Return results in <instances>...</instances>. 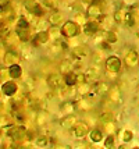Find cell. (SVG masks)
<instances>
[{"mask_svg":"<svg viewBox=\"0 0 139 149\" xmlns=\"http://www.w3.org/2000/svg\"><path fill=\"white\" fill-rule=\"evenodd\" d=\"M47 143H49V139H47L46 136H39V138L36 139V145H38V146H42V148H43V146H46Z\"/></svg>","mask_w":139,"mask_h":149,"instance_id":"32","label":"cell"},{"mask_svg":"<svg viewBox=\"0 0 139 149\" xmlns=\"http://www.w3.org/2000/svg\"><path fill=\"white\" fill-rule=\"evenodd\" d=\"M107 96H109V99L111 102H117L120 99V88L117 85H113L111 88L109 89V92H107Z\"/></svg>","mask_w":139,"mask_h":149,"instance_id":"16","label":"cell"},{"mask_svg":"<svg viewBox=\"0 0 139 149\" xmlns=\"http://www.w3.org/2000/svg\"><path fill=\"white\" fill-rule=\"evenodd\" d=\"M1 28H3V21L0 19V31H1Z\"/></svg>","mask_w":139,"mask_h":149,"instance_id":"39","label":"cell"},{"mask_svg":"<svg viewBox=\"0 0 139 149\" xmlns=\"http://www.w3.org/2000/svg\"><path fill=\"white\" fill-rule=\"evenodd\" d=\"M61 18H63V15L60 13H54L53 15H50V18H49V22L52 24V25L57 26L59 24H61Z\"/></svg>","mask_w":139,"mask_h":149,"instance_id":"22","label":"cell"},{"mask_svg":"<svg viewBox=\"0 0 139 149\" xmlns=\"http://www.w3.org/2000/svg\"><path fill=\"white\" fill-rule=\"evenodd\" d=\"M104 146L107 149H113L114 148V136L113 135H109L106 138V142H104Z\"/></svg>","mask_w":139,"mask_h":149,"instance_id":"30","label":"cell"},{"mask_svg":"<svg viewBox=\"0 0 139 149\" xmlns=\"http://www.w3.org/2000/svg\"><path fill=\"white\" fill-rule=\"evenodd\" d=\"M88 15H91V17H100L102 15V6H100V3H92L89 8H88V11H86Z\"/></svg>","mask_w":139,"mask_h":149,"instance_id":"11","label":"cell"},{"mask_svg":"<svg viewBox=\"0 0 139 149\" xmlns=\"http://www.w3.org/2000/svg\"><path fill=\"white\" fill-rule=\"evenodd\" d=\"M8 74H10V77L11 78H20L21 74H22V68H21L20 65H13V67H10V70H8Z\"/></svg>","mask_w":139,"mask_h":149,"instance_id":"17","label":"cell"},{"mask_svg":"<svg viewBox=\"0 0 139 149\" xmlns=\"http://www.w3.org/2000/svg\"><path fill=\"white\" fill-rule=\"evenodd\" d=\"M53 149H64V148H63V146H59V145H56Z\"/></svg>","mask_w":139,"mask_h":149,"instance_id":"38","label":"cell"},{"mask_svg":"<svg viewBox=\"0 0 139 149\" xmlns=\"http://www.w3.org/2000/svg\"><path fill=\"white\" fill-rule=\"evenodd\" d=\"M60 124H61V127H64V128H73L74 125L77 124V118H75V116H66L64 118H61V121H60Z\"/></svg>","mask_w":139,"mask_h":149,"instance_id":"12","label":"cell"},{"mask_svg":"<svg viewBox=\"0 0 139 149\" xmlns=\"http://www.w3.org/2000/svg\"><path fill=\"white\" fill-rule=\"evenodd\" d=\"M18 54L15 52H13V50H8V52H6V54H4V57H3V63L6 65H10V67H13V65H17V63H18Z\"/></svg>","mask_w":139,"mask_h":149,"instance_id":"5","label":"cell"},{"mask_svg":"<svg viewBox=\"0 0 139 149\" xmlns=\"http://www.w3.org/2000/svg\"><path fill=\"white\" fill-rule=\"evenodd\" d=\"M106 68L110 72H118L121 68V60L117 56H110L106 60Z\"/></svg>","mask_w":139,"mask_h":149,"instance_id":"3","label":"cell"},{"mask_svg":"<svg viewBox=\"0 0 139 149\" xmlns=\"http://www.w3.org/2000/svg\"><path fill=\"white\" fill-rule=\"evenodd\" d=\"M125 63L128 67H136L139 64V54L135 50L128 52L125 56Z\"/></svg>","mask_w":139,"mask_h":149,"instance_id":"7","label":"cell"},{"mask_svg":"<svg viewBox=\"0 0 139 149\" xmlns=\"http://www.w3.org/2000/svg\"><path fill=\"white\" fill-rule=\"evenodd\" d=\"M66 47L67 46L64 45L61 40H56L54 45L52 46V52L53 53H60V52H63V50H66Z\"/></svg>","mask_w":139,"mask_h":149,"instance_id":"21","label":"cell"},{"mask_svg":"<svg viewBox=\"0 0 139 149\" xmlns=\"http://www.w3.org/2000/svg\"><path fill=\"white\" fill-rule=\"evenodd\" d=\"M1 91L7 96H13L14 93L17 92V84L11 82V81H7V82H4V84L1 85Z\"/></svg>","mask_w":139,"mask_h":149,"instance_id":"9","label":"cell"},{"mask_svg":"<svg viewBox=\"0 0 139 149\" xmlns=\"http://www.w3.org/2000/svg\"><path fill=\"white\" fill-rule=\"evenodd\" d=\"M80 33V25L74 21H66L64 25L61 26V35H64L67 38H73Z\"/></svg>","mask_w":139,"mask_h":149,"instance_id":"1","label":"cell"},{"mask_svg":"<svg viewBox=\"0 0 139 149\" xmlns=\"http://www.w3.org/2000/svg\"><path fill=\"white\" fill-rule=\"evenodd\" d=\"M125 14H127V11L124 10V8H120V10H117V11H115V14H114V18H115V21H117V22H124Z\"/></svg>","mask_w":139,"mask_h":149,"instance_id":"25","label":"cell"},{"mask_svg":"<svg viewBox=\"0 0 139 149\" xmlns=\"http://www.w3.org/2000/svg\"><path fill=\"white\" fill-rule=\"evenodd\" d=\"M47 120V116L45 114V113H39V116H38V124L39 125H42V124H45Z\"/></svg>","mask_w":139,"mask_h":149,"instance_id":"35","label":"cell"},{"mask_svg":"<svg viewBox=\"0 0 139 149\" xmlns=\"http://www.w3.org/2000/svg\"><path fill=\"white\" fill-rule=\"evenodd\" d=\"M17 31H29V21L27 18H20L18 22H17Z\"/></svg>","mask_w":139,"mask_h":149,"instance_id":"18","label":"cell"},{"mask_svg":"<svg viewBox=\"0 0 139 149\" xmlns=\"http://www.w3.org/2000/svg\"><path fill=\"white\" fill-rule=\"evenodd\" d=\"M104 36H106V42H107V43H114V42H117V35L113 32V31L106 32V33H104Z\"/></svg>","mask_w":139,"mask_h":149,"instance_id":"29","label":"cell"},{"mask_svg":"<svg viewBox=\"0 0 139 149\" xmlns=\"http://www.w3.org/2000/svg\"><path fill=\"white\" fill-rule=\"evenodd\" d=\"M100 123L103 124H110L113 121V116L111 113H103V114H100Z\"/></svg>","mask_w":139,"mask_h":149,"instance_id":"28","label":"cell"},{"mask_svg":"<svg viewBox=\"0 0 139 149\" xmlns=\"http://www.w3.org/2000/svg\"><path fill=\"white\" fill-rule=\"evenodd\" d=\"M89 131V127L86 123H77L74 125V135L81 138V136H85Z\"/></svg>","mask_w":139,"mask_h":149,"instance_id":"8","label":"cell"},{"mask_svg":"<svg viewBox=\"0 0 139 149\" xmlns=\"http://www.w3.org/2000/svg\"><path fill=\"white\" fill-rule=\"evenodd\" d=\"M103 47H104V49H106V50H110V46H109V43H103Z\"/></svg>","mask_w":139,"mask_h":149,"instance_id":"37","label":"cell"},{"mask_svg":"<svg viewBox=\"0 0 139 149\" xmlns=\"http://www.w3.org/2000/svg\"><path fill=\"white\" fill-rule=\"evenodd\" d=\"M102 138H103V134H102L100 130H93L91 132V139H92L93 142H100Z\"/></svg>","mask_w":139,"mask_h":149,"instance_id":"26","label":"cell"},{"mask_svg":"<svg viewBox=\"0 0 139 149\" xmlns=\"http://www.w3.org/2000/svg\"><path fill=\"white\" fill-rule=\"evenodd\" d=\"M20 149H31V148H29V146H21Z\"/></svg>","mask_w":139,"mask_h":149,"instance_id":"40","label":"cell"},{"mask_svg":"<svg viewBox=\"0 0 139 149\" xmlns=\"http://www.w3.org/2000/svg\"><path fill=\"white\" fill-rule=\"evenodd\" d=\"M17 36L21 40H28L29 39V31H17Z\"/></svg>","mask_w":139,"mask_h":149,"instance_id":"31","label":"cell"},{"mask_svg":"<svg viewBox=\"0 0 139 149\" xmlns=\"http://www.w3.org/2000/svg\"><path fill=\"white\" fill-rule=\"evenodd\" d=\"M98 29H99V25H98V22H86L85 25H84V32L86 35H95V33L98 32Z\"/></svg>","mask_w":139,"mask_h":149,"instance_id":"14","label":"cell"},{"mask_svg":"<svg viewBox=\"0 0 139 149\" xmlns=\"http://www.w3.org/2000/svg\"><path fill=\"white\" fill-rule=\"evenodd\" d=\"M7 135L14 141H21L28 136V131L24 127H10L7 130Z\"/></svg>","mask_w":139,"mask_h":149,"instance_id":"2","label":"cell"},{"mask_svg":"<svg viewBox=\"0 0 139 149\" xmlns=\"http://www.w3.org/2000/svg\"><path fill=\"white\" fill-rule=\"evenodd\" d=\"M74 107H75V104L71 103V102H67V103H64L63 106H61V110H63V113L66 114V116H70V113H73Z\"/></svg>","mask_w":139,"mask_h":149,"instance_id":"24","label":"cell"},{"mask_svg":"<svg viewBox=\"0 0 139 149\" xmlns=\"http://www.w3.org/2000/svg\"><path fill=\"white\" fill-rule=\"evenodd\" d=\"M107 92H109V85L106 82H98V84H95L92 89L89 91L91 95H96V96H102V95H106Z\"/></svg>","mask_w":139,"mask_h":149,"instance_id":"4","label":"cell"},{"mask_svg":"<svg viewBox=\"0 0 139 149\" xmlns=\"http://www.w3.org/2000/svg\"><path fill=\"white\" fill-rule=\"evenodd\" d=\"M64 82L67 85H75L77 84V74H74V72H68L66 74V77H64Z\"/></svg>","mask_w":139,"mask_h":149,"instance_id":"20","label":"cell"},{"mask_svg":"<svg viewBox=\"0 0 139 149\" xmlns=\"http://www.w3.org/2000/svg\"><path fill=\"white\" fill-rule=\"evenodd\" d=\"M85 77H86V79H89V81H93L95 78L99 77V70H98V68H89V70L86 71Z\"/></svg>","mask_w":139,"mask_h":149,"instance_id":"23","label":"cell"},{"mask_svg":"<svg viewBox=\"0 0 139 149\" xmlns=\"http://www.w3.org/2000/svg\"><path fill=\"white\" fill-rule=\"evenodd\" d=\"M77 84H80V85L86 84V77L84 74H77Z\"/></svg>","mask_w":139,"mask_h":149,"instance_id":"34","label":"cell"},{"mask_svg":"<svg viewBox=\"0 0 139 149\" xmlns=\"http://www.w3.org/2000/svg\"><path fill=\"white\" fill-rule=\"evenodd\" d=\"M60 70L63 72H66V74L71 72V70H73V63H71V60H63V63L60 65Z\"/></svg>","mask_w":139,"mask_h":149,"instance_id":"19","label":"cell"},{"mask_svg":"<svg viewBox=\"0 0 139 149\" xmlns=\"http://www.w3.org/2000/svg\"><path fill=\"white\" fill-rule=\"evenodd\" d=\"M132 131H129V130H125L124 132H122V139L125 141V142H129L131 139H132Z\"/></svg>","mask_w":139,"mask_h":149,"instance_id":"33","label":"cell"},{"mask_svg":"<svg viewBox=\"0 0 139 149\" xmlns=\"http://www.w3.org/2000/svg\"><path fill=\"white\" fill-rule=\"evenodd\" d=\"M89 54V49H88V46H77V47H74L73 49V57L75 60H82L84 57H86Z\"/></svg>","mask_w":139,"mask_h":149,"instance_id":"6","label":"cell"},{"mask_svg":"<svg viewBox=\"0 0 139 149\" xmlns=\"http://www.w3.org/2000/svg\"><path fill=\"white\" fill-rule=\"evenodd\" d=\"M49 36H50V38H56L57 40H60L59 38H61V29H59L57 26L50 28V31H49Z\"/></svg>","mask_w":139,"mask_h":149,"instance_id":"27","label":"cell"},{"mask_svg":"<svg viewBox=\"0 0 139 149\" xmlns=\"http://www.w3.org/2000/svg\"><path fill=\"white\" fill-rule=\"evenodd\" d=\"M42 4H45V6L46 7H53V1H43V3H42Z\"/></svg>","mask_w":139,"mask_h":149,"instance_id":"36","label":"cell"},{"mask_svg":"<svg viewBox=\"0 0 139 149\" xmlns=\"http://www.w3.org/2000/svg\"><path fill=\"white\" fill-rule=\"evenodd\" d=\"M49 32H46V31H42V32L36 33V36H35V39H33V43H35V46L38 45H42V43H46L47 40H49Z\"/></svg>","mask_w":139,"mask_h":149,"instance_id":"13","label":"cell"},{"mask_svg":"<svg viewBox=\"0 0 139 149\" xmlns=\"http://www.w3.org/2000/svg\"><path fill=\"white\" fill-rule=\"evenodd\" d=\"M63 81H64V78H61L60 74H52L47 78V84L52 88H60L61 84H63Z\"/></svg>","mask_w":139,"mask_h":149,"instance_id":"10","label":"cell"},{"mask_svg":"<svg viewBox=\"0 0 139 149\" xmlns=\"http://www.w3.org/2000/svg\"><path fill=\"white\" fill-rule=\"evenodd\" d=\"M27 8L31 11V14L32 15H42L43 14V10H42V7H40V4H38V3H27Z\"/></svg>","mask_w":139,"mask_h":149,"instance_id":"15","label":"cell"}]
</instances>
